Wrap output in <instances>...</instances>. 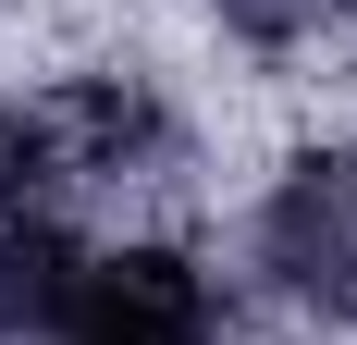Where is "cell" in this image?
Masks as SVG:
<instances>
[{
    "label": "cell",
    "mask_w": 357,
    "mask_h": 345,
    "mask_svg": "<svg viewBox=\"0 0 357 345\" xmlns=\"http://www.w3.org/2000/svg\"><path fill=\"white\" fill-rule=\"evenodd\" d=\"M222 37H247V50H308V37L333 25V0H210Z\"/></svg>",
    "instance_id": "5b68a950"
},
{
    "label": "cell",
    "mask_w": 357,
    "mask_h": 345,
    "mask_svg": "<svg viewBox=\"0 0 357 345\" xmlns=\"http://www.w3.org/2000/svg\"><path fill=\"white\" fill-rule=\"evenodd\" d=\"M62 345H222V284L185 247H86L62 296Z\"/></svg>",
    "instance_id": "7a4b0ae2"
},
{
    "label": "cell",
    "mask_w": 357,
    "mask_h": 345,
    "mask_svg": "<svg viewBox=\"0 0 357 345\" xmlns=\"http://www.w3.org/2000/svg\"><path fill=\"white\" fill-rule=\"evenodd\" d=\"M50 99H62V136H74V185L136 198V185H173L185 172V124H173V99L148 74H74Z\"/></svg>",
    "instance_id": "3957f363"
},
{
    "label": "cell",
    "mask_w": 357,
    "mask_h": 345,
    "mask_svg": "<svg viewBox=\"0 0 357 345\" xmlns=\"http://www.w3.org/2000/svg\"><path fill=\"white\" fill-rule=\"evenodd\" d=\"M247 272L271 309L357 333V148H296L247 210Z\"/></svg>",
    "instance_id": "6da1fadb"
},
{
    "label": "cell",
    "mask_w": 357,
    "mask_h": 345,
    "mask_svg": "<svg viewBox=\"0 0 357 345\" xmlns=\"http://www.w3.org/2000/svg\"><path fill=\"white\" fill-rule=\"evenodd\" d=\"M62 198H74L62 99H0V222H50Z\"/></svg>",
    "instance_id": "277c9868"
}]
</instances>
